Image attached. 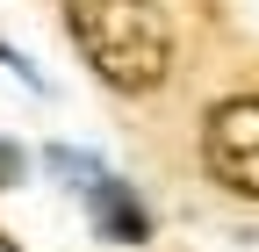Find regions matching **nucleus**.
I'll use <instances>...</instances> for the list:
<instances>
[{
    "mask_svg": "<svg viewBox=\"0 0 259 252\" xmlns=\"http://www.w3.org/2000/svg\"><path fill=\"white\" fill-rule=\"evenodd\" d=\"M65 29L94 79L115 94H158L173 72V22L158 0H72Z\"/></svg>",
    "mask_w": 259,
    "mask_h": 252,
    "instance_id": "1",
    "label": "nucleus"
},
{
    "mask_svg": "<svg viewBox=\"0 0 259 252\" xmlns=\"http://www.w3.org/2000/svg\"><path fill=\"white\" fill-rule=\"evenodd\" d=\"M202 166L231 187V195L259 202V94H231L202 122Z\"/></svg>",
    "mask_w": 259,
    "mask_h": 252,
    "instance_id": "2",
    "label": "nucleus"
},
{
    "mask_svg": "<svg viewBox=\"0 0 259 252\" xmlns=\"http://www.w3.org/2000/svg\"><path fill=\"white\" fill-rule=\"evenodd\" d=\"M94 216H101V231L108 238H122V245H137L151 224H144V209L122 195V180H94Z\"/></svg>",
    "mask_w": 259,
    "mask_h": 252,
    "instance_id": "3",
    "label": "nucleus"
},
{
    "mask_svg": "<svg viewBox=\"0 0 259 252\" xmlns=\"http://www.w3.org/2000/svg\"><path fill=\"white\" fill-rule=\"evenodd\" d=\"M22 180V144H0V187Z\"/></svg>",
    "mask_w": 259,
    "mask_h": 252,
    "instance_id": "4",
    "label": "nucleus"
}]
</instances>
